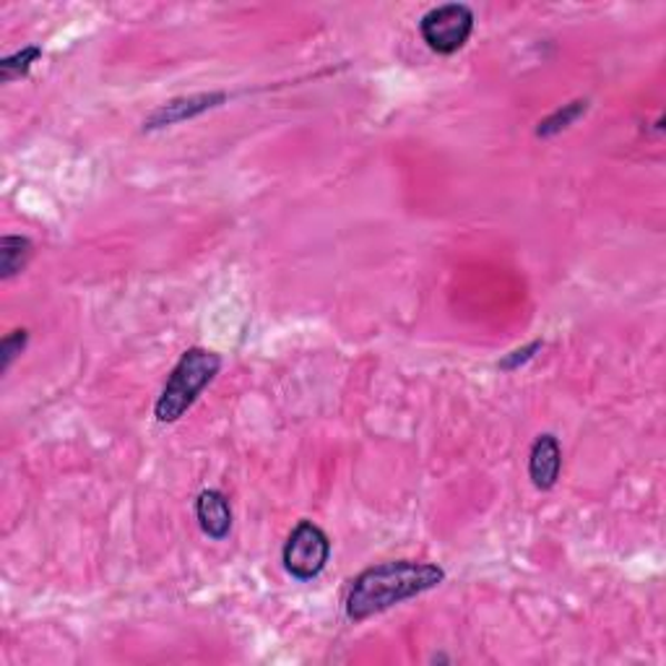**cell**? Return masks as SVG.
Segmentation results:
<instances>
[{"label":"cell","mask_w":666,"mask_h":666,"mask_svg":"<svg viewBox=\"0 0 666 666\" xmlns=\"http://www.w3.org/2000/svg\"><path fill=\"white\" fill-rule=\"evenodd\" d=\"M222 370V358L204 346H193L180 358V362L169 373L165 389H161L154 417L161 424H173L196 404V399L204 393Z\"/></svg>","instance_id":"7a4b0ae2"},{"label":"cell","mask_w":666,"mask_h":666,"mask_svg":"<svg viewBox=\"0 0 666 666\" xmlns=\"http://www.w3.org/2000/svg\"><path fill=\"white\" fill-rule=\"evenodd\" d=\"M42 58V48L37 45H29V48L13 52V56L0 60V81L11 84L17 79H25L32 71V66Z\"/></svg>","instance_id":"30bf717a"},{"label":"cell","mask_w":666,"mask_h":666,"mask_svg":"<svg viewBox=\"0 0 666 666\" xmlns=\"http://www.w3.org/2000/svg\"><path fill=\"white\" fill-rule=\"evenodd\" d=\"M196 518L208 539H227L232 531V506L222 490H204L196 500Z\"/></svg>","instance_id":"52a82bcc"},{"label":"cell","mask_w":666,"mask_h":666,"mask_svg":"<svg viewBox=\"0 0 666 666\" xmlns=\"http://www.w3.org/2000/svg\"><path fill=\"white\" fill-rule=\"evenodd\" d=\"M35 255V243L25 235H6L0 239V278L9 282L29 266Z\"/></svg>","instance_id":"ba28073f"},{"label":"cell","mask_w":666,"mask_h":666,"mask_svg":"<svg viewBox=\"0 0 666 666\" xmlns=\"http://www.w3.org/2000/svg\"><path fill=\"white\" fill-rule=\"evenodd\" d=\"M443 580L445 570L432 562L393 560L373 565L352 580L350 594H346V617L352 623H365L368 617L432 591Z\"/></svg>","instance_id":"6da1fadb"},{"label":"cell","mask_w":666,"mask_h":666,"mask_svg":"<svg viewBox=\"0 0 666 666\" xmlns=\"http://www.w3.org/2000/svg\"><path fill=\"white\" fill-rule=\"evenodd\" d=\"M331 557V539L313 521H300L286 539L282 560L292 578L313 580L321 576Z\"/></svg>","instance_id":"3957f363"},{"label":"cell","mask_w":666,"mask_h":666,"mask_svg":"<svg viewBox=\"0 0 666 666\" xmlns=\"http://www.w3.org/2000/svg\"><path fill=\"white\" fill-rule=\"evenodd\" d=\"M29 344V331L27 329H17L11 333H6L3 342H0V373H9L13 360L19 358V354H25Z\"/></svg>","instance_id":"8fae6325"},{"label":"cell","mask_w":666,"mask_h":666,"mask_svg":"<svg viewBox=\"0 0 666 666\" xmlns=\"http://www.w3.org/2000/svg\"><path fill=\"white\" fill-rule=\"evenodd\" d=\"M586 110H588V102H586V99H576V102L562 105L560 110H555L552 115H547V118L539 123L537 136H539V138H552V136H557V134H562V130H565V128H570L572 123H576L578 118H584Z\"/></svg>","instance_id":"9c48e42d"},{"label":"cell","mask_w":666,"mask_h":666,"mask_svg":"<svg viewBox=\"0 0 666 666\" xmlns=\"http://www.w3.org/2000/svg\"><path fill=\"white\" fill-rule=\"evenodd\" d=\"M560 471H562L560 440H557L552 432H545V435H539L537 440H533L531 453H529L531 484L541 492L552 490V487L557 484V479H560Z\"/></svg>","instance_id":"8992f818"},{"label":"cell","mask_w":666,"mask_h":666,"mask_svg":"<svg viewBox=\"0 0 666 666\" xmlns=\"http://www.w3.org/2000/svg\"><path fill=\"white\" fill-rule=\"evenodd\" d=\"M224 102H227V95H224V91H204V95L169 99V102L159 105L157 110H154L149 118L144 120V130H159V128L177 126V123L198 118V115L214 110V107H219Z\"/></svg>","instance_id":"5b68a950"},{"label":"cell","mask_w":666,"mask_h":666,"mask_svg":"<svg viewBox=\"0 0 666 666\" xmlns=\"http://www.w3.org/2000/svg\"><path fill=\"white\" fill-rule=\"evenodd\" d=\"M541 346H545V342H541V339H537V342L526 344L523 350H516V352L506 354V358H502L498 362V368L506 370V373H513V370H518L521 365H526V362H529V360L537 358V352H541Z\"/></svg>","instance_id":"7c38bea8"},{"label":"cell","mask_w":666,"mask_h":666,"mask_svg":"<svg viewBox=\"0 0 666 666\" xmlns=\"http://www.w3.org/2000/svg\"><path fill=\"white\" fill-rule=\"evenodd\" d=\"M422 40L438 56H453L474 32V11L467 3H443L428 11L420 21Z\"/></svg>","instance_id":"277c9868"}]
</instances>
